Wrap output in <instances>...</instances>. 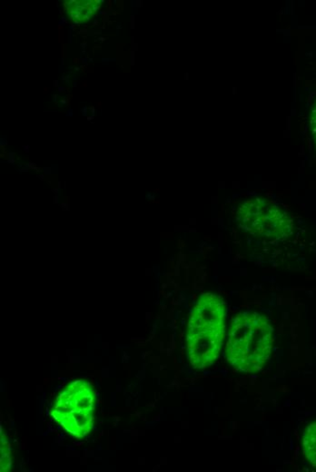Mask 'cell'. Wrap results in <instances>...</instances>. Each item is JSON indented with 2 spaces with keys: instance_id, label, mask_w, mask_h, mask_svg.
I'll return each mask as SVG.
<instances>
[{
  "instance_id": "1",
  "label": "cell",
  "mask_w": 316,
  "mask_h": 472,
  "mask_svg": "<svg viewBox=\"0 0 316 472\" xmlns=\"http://www.w3.org/2000/svg\"><path fill=\"white\" fill-rule=\"evenodd\" d=\"M94 404L95 392L90 383L74 381L57 396L51 416L68 433L82 438L93 427Z\"/></svg>"
},
{
  "instance_id": "2",
  "label": "cell",
  "mask_w": 316,
  "mask_h": 472,
  "mask_svg": "<svg viewBox=\"0 0 316 472\" xmlns=\"http://www.w3.org/2000/svg\"><path fill=\"white\" fill-rule=\"evenodd\" d=\"M237 220L245 231L268 240L286 238L293 231V222L286 212L259 198L240 207Z\"/></svg>"
},
{
  "instance_id": "3",
  "label": "cell",
  "mask_w": 316,
  "mask_h": 472,
  "mask_svg": "<svg viewBox=\"0 0 316 472\" xmlns=\"http://www.w3.org/2000/svg\"><path fill=\"white\" fill-rule=\"evenodd\" d=\"M302 446L307 459L316 467V422L307 427L303 433Z\"/></svg>"
},
{
  "instance_id": "4",
  "label": "cell",
  "mask_w": 316,
  "mask_h": 472,
  "mask_svg": "<svg viewBox=\"0 0 316 472\" xmlns=\"http://www.w3.org/2000/svg\"><path fill=\"white\" fill-rule=\"evenodd\" d=\"M11 449L8 440L2 437L1 440V471H9L12 465Z\"/></svg>"
},
{
  "instance_id": "5",
  "label": "cell",
  "mask_w": 316,
  "mask_h": 472,
  "mask_svg": "<svg viewBox=\"0 0 316 472\" xmlns=\"http://www.w3.org/2000/svg\"><path fill=\"white\" fill-rule=\"evenodd\" d=\"M311 133H312V137H313V139H314L316 144V104L314 108L312 109V112H311Z\"/></svg>"
},
{
  "instance_id": "6",
  "label": "cell",
  "mask_w": 316,
  "mask_h": 472,
  "mask_svg": "<svg viewBox=\"0 0 316 472\" xmlns=\"http://www.w3.org/2000/svg\"><path fill=\"white\" fill-rule=\"evenodd\" d=\"M90 9H91L92 11L95 13V12H97L98 10H100V5L96 4V3H95V1H94L93 4L90 6Z\"/></svg>"
},
{
  "instance_id": "7",
  "label": "cell",
  "mask_w": 316,
  "mask_h": 472,
  "mask_svg": "<svg viewBox=\"0 0 316 472\" xmlns=\"http://www.w3.org/2000/svg\"><path fill=\"white\" fill-rule=\"evenodd\" d=\"M87 110H88V108H87V106H84L82 109H81L82 115H84V116H86V115H87Z\"/></svg>"
},
{
  "instance_id": "8",
  "label": "cell",
  "mask_w": 316,
  "mask_h": 472,
  "mask_svg": "<svg viewBox=\"0 0 316 472\" xmlns=\"http://www.w3.org/2000/svg\"><path fill=\"white\" fill-rule=\"evenodd\" d=\"M86 46H87V42H84V43L81 44V48H82V49H85Z\"/></svg>"
},
{
  "instance_id": "9",
  "label": "cell",
  "mask_w": 316,
  "mask_h": 472,
  "mask_svg": "<svg viewBox=\"0 0 316 472\" xmlns=\"http://www.w3.org/2000/svg\"><path fill=\"white\" fill-rule=\"evenodd\" d=\"M89 110L91 111V114L93 115V116H94V115H95V108H94V107H90Z\"/></svg>"
},
{
  "instance_id": "10",
  "label": "cell",
  "mask_w": 316,
  "mask_h": 472,
  "mask_svg": "<svg viewBox=\"0 0 316 472\" xmlns=\"http://www.w3.org/2000/svg\"><path fill=\"white\" fill-rule=\"evenodd\" d=\"M97 23H98V20H97V19H95V21H94V23H93V26L95 27V26L97 25Z\"/></svg>"
},
{
  "instance_id": "11",
  "label": "cell",
  "mask_w": 316,
  "mask_h": 472,
  "mask_svg": "<svg viewBox=\"0 0 316 472\" xmlns=\"http://www.w3.org/2000/svg\"><path fill=\"white\" fill-rule=\"evenodd\" d=\"M58 90H59V92H63L65 90V88L64 87H58Z\"/></svg>"
},
{
  "instance_id": "12",
  "label": "cell",
  "mask_w": 316,
  "mask_h": 472,
  "mask_svg": "<svg viewBox=\"0 0 316 472\" xmlns=\"http://www.w3.org/2000/svg\"><path fill=\"white\" fill-rule=\"evenodd\" d=\"M60 103L64 105V104H66V103H67V100H66V99H63V100H61V102H60Z\"/></svg>"
},
{
  "instance_id": "13",
  "label": "cell",
  "mask_w": 316,
  "mask_h": 472,
  "mask_svg": "<svg viewBox=\"0 0 316 472\" xmlns=\"http://www.w3.org/2000/svg\"><path fill=\"white\" fill-rule=\"evenodd\" d=\"M98 40H100V41H104V40H105V39L104 38V37H99V38H98Z\"/></svg>"
},
{
  "instance_id": "14",
  "label": "cell",
  "mask_w": 316,
  "mask_h": 472,
  "mask_svg": "<svg viewBox=\"0 0 316 472\" xmlns=\"http://www.w3.org/2000/svg\"><path fill=\"white\" fill-rule=\"evenodd\" d=\"M87 119L89 120V121H91V120L93 119V116H89Z\"/></svg>"
},
{
  "instance_id": "15",
  "label": "cell",
  "mask_w": 316,
  "mask_h": 472,
  "mask_svg": "<svg viewBox=\"0 0 316 472\" xmlns=\"http://www.w3.org/2000/svg\"><path fill=\"white\" fill-rule=\"evenodd\" d=\"M119 28H121V26H120V25H118V26H117V29H119Z\"/></svg>"
}]
</instances>
